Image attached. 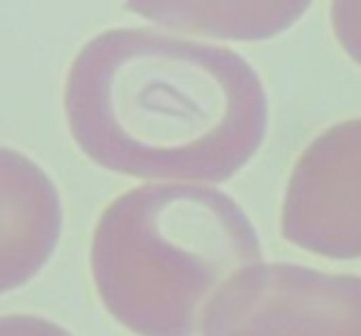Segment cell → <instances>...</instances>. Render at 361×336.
Wrapping results in <instances>:
<instances>
[{
  "instance_id": "obj_3",
  "label": "cell",
  "mask_w": 361,
  "mask_h": 336,
  "mask_svg": "<svg viewBox=\"0 0 361 336\" xmlns=\"http://www.w3.org/2000/svg\"><path fill=\"white\" fill-rule=\"evenodd\" d=\"M201 336H361V277L247 265L213 294Z\"/></svg>"
},
{
  "instance_id": "obj_2",
  "label": "cell",
  "mask_w": 361,
  "mask_h": 336,
  "mask_svg": "<svg viewBox=\"0 0 361 336\" xmlns=\"http://www.w3.org/2000/svg\"><path fill=\"white\" fill-rule=\"evenodd\" d=\"M260 260L245 211L198 183L126 191L102 213L90 255L102 304L136 336H196L223 282Z\"/></svg>"
},
{
  "instance_id": "obj_7",
  "label": "cell",
  "mask_w": 361,
  "mask_h": 336,
  "mask_svg": "<svg viewBox=\"0 0 361 336\" xmlns=\"http://www.w3.org/2000/svg\"><path fill=\"white\" fill-rule=\"evenodd\" d=\"M329 15L336 42L361 67V0H331Z\"/></svg>"
},
{
  "instance_id": "obj_8",
  "label": "cell",
  "mask_w": 361,
  "mask_h": 336,
  "mask_svg": "<svg viewBox=\"0 0 361 336\" xmlns=\"http://www.w3.org/2000/svg\"><path fill=\"white\" fill-rule=\"evenodd\" d=\"M0 336H72L55 321L30 314H8L0 319Z\"/></svg>"
},
{
  "instance_id": "obj_4",
  "label": "cell",
  "mask_w": 361,
  "mask_h": 336,
  "mask_svg": "<svg viewBox=\"0 0 361 336\" xmlns=\"http://www.w3.org/2000/svg\"><path fill=\"white\" fill-rule=\"evenodd\" d=\"M282 237L326 260L361 257V119L322 131L297 158L282 201Z\"/></svg>"
},
{
  "instance_id": "obj_1",
  "label": "cell",
  "mask_w": 361,
  "mask_h": 336,
  "mask_svg": "<svg viewBox=\"0 0 361 336\" xmlns=\"http://www.w3.org/2000/svg\"><path fill=\"white\" fill-rule=\"evenodd\" d=\"M65 116L82 154L106 171L223 183L265 141L267 94L228 47L119 27L75 57Z\"/></svg>"
},
{
  "instance_id": "obj_6",
  "label": "cell",
  "mask_w": 361,
  "mask_h": 336,
  "mask_svg": "<svg viewBox=\"0 0 361 336\" xmlns=\"http://www.w3.org/2000/svg\"><path fill=\"white\" fill-rule=\"evenodd\" d=\"M312 0H126V11L178 32L235 42L282 35Z\"/></svg>"
},
{
  "instance_id": "obj_5",
  "label": "cell",
  "mask_w": 361,
  "mask_h": 336,
  "mask_svg": "<svg viewBox=\"0 0 361 336\" xmlns=\"http://www.w3.org/2000/svg\"><path fill=\"white\" fill-rule=\"evenodd\" d=\"M0 171V282L3 290L11 292L32 280L50 260L60 237L62 206L52 181L27 156L3 149Z\"/></svg>"
}]
</instances>
